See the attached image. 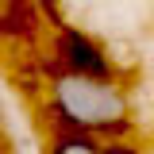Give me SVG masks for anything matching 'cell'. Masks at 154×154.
Masks as SVG:
<instances>
[{
    "mask_svg": "<svg viewBox=\"0 0 154 154\" xmlns=\"http://www.w3.org/2000/svg\"><path fill=\"white\" fill-rule=\"evenodd\" d=\"M50 154H104V150H96L85 135H66V139H58V143H54V150H50Z\"/></svg>",
    "mask_w": 154,
    "mask_h": 154,
    "instance_id": "obj_3",
    "label": "cell"
},
{
    "mask_svg": "<svg viewBox=\"0 0 154 154\" xmlns=\"http://www.w3.org/2000/svg\"><path fill=\"white\" fill-rule=\"evenodd\" d=\"M62 42H66V58H69V69H73V73L108 77V58L100 54V46H96V42H89L81 31H69Z\"/></svg>",
    "mask_w": 154,
    "mask_h": 154,
    "instance_id": "obj_2",
    "label": "cell"
},
{
    "mask_svg": "<svg viewBox=\"0 0 154 154\" xmlns=\"http://www.w3.org/2000/svg\"><path fill=\"white\" fill-rule=\"evenodd\" d=\"M104 154H131V150H123V146H108Z\"/></svg>",
    "mask_w": 154,
    "mask_h": 154,
    "instance_id": "obj_4",
    "label": "cell"
},
{
    "mask_svg": "<svg viewBox=\"0 0 154 154\" xmlns=\"http://www.w3.org/2000/svg\"><path fill=\"white\" fill-rule=\"evenodd\" d=\"M54 108L62 119L73 127H116L127 116V100L119 96L108 77H89V73H69L54 81Z\"/></svg>",
    "mask_w": 154,
    "mask_h": 154,
    "instance_id": "obj_1",
    "label": "cell"
}]
</instances>
